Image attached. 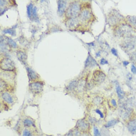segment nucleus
Returning a JSON list of instances; mask_svg holds the SVG:
<instances>
[{"instance_id": "f257e3e1", "label": "nucleus", "mask_w": 136, "mask_h": 136, "mask_svg": "<svg viewBox=\"0 0 136 136\" xmlns=\"http://www.w3.org/2000/svg\"><path fill=\"white\" fill-rule=\"evenodd\" d=\"M80 11L79 4L78 3H73L70 4L66 12V15L71 19L75 18L78 16Z\"/></svg>"}, {"instance_id": "f03ea898", "label": "nucleus", "mask_w": 136, "mask_h": 136, "mask_svg": "<svg viewBox=\"0 0 136 136\" xmlns=\"http://www.w3.org/2000/svg\"><path fill=\"white\" fill-rule=\"evenodd\" d=\"M1 67L4 71H13L15 69V64L10 59H4L1 61Z\"/></svg>"}, {"instance_id": "7ed1b4c3", "label": "nucleus", "mask_w": 136, "mask_h": 136, "mask_svg": "<svg viewBox=\"0 0 136 136\" xmlns=\"http://www.w3.org/2000/svg\"><path fill=\"white\" fill-rule=\"evenodd\" d=\"M135 43V40L133 37L129 36L122 42L121 47L126 51H130L134 49Z\"/></svg>"}, {"instance_id": "20e7f679", "label": "nucleus", "mask_w": 136, "mask_h": 136, "mask_svg": "<svg viewBox=\"0 0 136 136\" xmlns=\"http://www.w3.org/2000/svg\"><path fill=\"white\" fill-rule=\"evenodd\" d=\"M122 19V16L117 11L111 12L108 16V21L112 25H115L118 23Z\"/></svg>"}, {"instance_id": "39448f33", "label": "nucleus", "mask_w": 136, "mask_h": 136, "mask_svg": "<svg viewBox=\"0 0 136 136\" xmlns=\"http://www.w3.org/2000/svg\"><path fill=\"white\" fill-rule=\"evenodd\" d=\"M131 29L128 26L123 25L120 26L117 30L118 34L121 37H129L131 32Z\"/></svg>"}, {"instance_id": "423d86ee", "label": "nucleus", "mask_w": 136, "mask_h": 136, "mask_svg": "<svg viewBox=\"0 0 136 136\" xmlns=\"http://www.w3.org/2000/svg\"><path fill=\"white\" fill-rule=\"evenodd\" d=\"M43 85L42 83L40 82L32 83L29 85L31 91L33 93L38 94L42 91Z\"/></svg>"}, {"instance_id": "0eeeda50", "label": "nucleus", "mask_w": 136, "mask_h": 136, "mask_svg": "<svg viewBox=\"0 0 136 136\" xmlns=\"http://www.w3.org/2000/svg\"><path fill=\"white\" fill-rule=\"evenodd\" d=\"M93 74L94 80L97 82H102L105 79V74L100 70L96 71Z\"/></svg>"}, {"instance_id": "6e6552de", "label": "nucleus", "mask_w": 136, "mask_h": 136, "mask_svg": "<svg viewBox=\"0 0 136 136\" xmlns=\"http://www.w3.org/2000/svg\"><path fill=\"white\" fill-rule=\"evenodd\" d=\"M67 6V2L66 1H58V12L59 15L63 14Z\"/></svg>"}, {"instance_id": "1a4fd4ad", "label": "nucleus", "mask_w": 136, "mask_h": 136, "mask_svg": "<svg viewBox=\"0 0 136 136\" xmlns=\"http://www.w3.org/2000/svg\"><path fill=\"white\" fill-rule=\"evenodd\" d=\"M91 17V13L88 10H84L80 14V19L83 21H87L90 19Z\"/></svg>"}, {"instance_id": "9d476101", "label": "nucleus", "mask_w": 136, "mask_h": 136, "mask_svg": "<svg viewBox=\"0 0 136 136\" xmlns=\"http://www.w3.org/2000/svg\"><path fill=\"white\" fill-rule=\"evenodd\" d=\"M128 128L130 133L133 134H136V119L131 120L129 122Z\"/></svg>"}, {"instance_id": "9b49d317", "label": "nucleus", "mask_w": 136, "mask_h": 136, "mask_svg": "<svg viewBox=\"0 0 136 136\" xmlns=\"http://www.w3.org/2000/svg\"><path fill=\"white\" fill-rule=\"evenodd\" d=\"M77 127L81 130L85 131L88 127V125L84 120H80L77 123Z\"/></svg>"}, {"instance_id": "f8f14e48", "label": "nucleus", "mask_w": 136, "mask_h": 136, "mask_svg": "<svg viewBox=\"0 0 136 136\" xmlns=\"http://www.w3.org/2000/svg\"><path fill=\"white\" fill-rule=\"evenodd\" d=\"M78 25V20L75 18L70 19L66 23L67 26L68 28L71 29L77 27Z\"/></svg>"}, {"instance_id": "ddd939ff", "label": "nucleus", "mask_w": 136, "mask_h": 136, "mask_svg": "<svg viewBox=\"0 0 136 136\" xmlns=\"http://www.w3.org/2000/svg\"><path fill=\"white\" fill-rule=\"evenodd\" d=\"M97 62L96 61L94 60V58L92 57L89 54L88 58L85 61V67H93L96 65Z\"/></svg>"}, {"instance_id": "4468645a", "label": "nucleus", "mask_w": 136, "mask_h": 136, "mask_svg": "<svg viewBox=\"0 0 136 136\" xmlns=\"http://www.w3.org/2000/svg\"><path fill=\"white\" fill-rule=\"evenodd\" d=\"M17 56L20 61L23 63H25L27 59V56L25 53L21 51H18L17 52Z\"/></svg>"}, {"instance_id": "2eb2a0df", "label": "nucleus", "mask_w": 136, "mask_h": 136, "mask_svg": "<svg viewBox=\"0 0 136 136\" xmlns=\"http://www.w3.org/2000/svg\"><path fill=\"white\" fill-rule=\"evenodd\" d=\"M27 70L28 77L30 80H34L36 78L37 76L36 73L31 68L28 67L27 68Z\"/></svg>"}, {"instance_id": "dca6fc26", "label": "nucleus", "mask_w": 136, "mask_h": 136, "mask_svg": "<svg viewBox=\"0 0 136 136\" xmlns=\"http://www.w3.org/2000/svg\"><path fill=\"white\" fill-rule=\"evenodd\" d=\"M2 97L3 100L7 103L9 104L12 103L13 102L12 98L11 96L8 93H3L2 95Z\"/></svg>"}, {"instance_id": "f3484780", "label": "nucleus", "mask_w": 136, "mask_h": 136, "mask_svg": "<svg viewBox=\"0 0 136 136\" xmlns=\"http://www.w3.org/2000/svg\"><path fill=\"white\" fill-rule=\"evenodd\" d=\"M116 92L119 98L120 99H123L124 97L125 94L124 92L121 89V87L119 85H117L116 87Z\"/></svg>"}, {"instance_id": "a211bd4d", "label": "nucleus", "mask_w": 136, "mask_h": 136, "mask_svg": "<svg viewBox=\"0 0 136 136\" xmlns=\"http://www.w3.org/2000/svg\"><path fill=\"white\" fill-rule=\"evenodd\" d=\"M3 32L4 34H10L12 36H15L16 35V31L14 29V28H12L11 29H6L3 30Z\"/></svg>"}, {"instance_id": "6ab92c4d", "label": "nucleus", "mask_w": 136, "mask_h": 136, "mask_svg": "<svg viewBox=\"0 0 136 136\" xmlns=\"http://www.w3.org/2000/svg\"><path fill=\"white\" fill-rule=\"evenodd\" d=\"M33 5L32 3H30L27 6V11L28 17L30 19L31 18L32 12H33Z\"/></svg>"}, {"instance_id": "aec40b11", "label": "nucleus", "mask_w": 136, "mask_h": 136, "mask_svg": "<svg viewBox=\"0 0 136 136\" xmlns=\"http://www.w3.org/2000/svg\"><path fill=\"white\" fill-rule=\"evenodd\" d=\"M119 121L117 119H113L111 120V121H108L106 125V127L107 128H109V127L112 126H113L117 124Z\"/></svg>"}, {"instance_id": "412c9836", "label": "nucleus", "mask_w": 136, "mask_h": 136, "mask_svg": "<svg viewBox=\"0 0 136 136\" xmlns=\"http://www.w3.org/2000/svg\"><path fill=\"white\" fill-rule=\"evenodd\" d=\"M7 41L9 45H10L11 47L14 48H15L17 47V43L14 41L13 40L12 38L7 37Z\"/></svg>"}, {"instance_id": "4be33fe9", "label": "nucleus", "mask_w": 136, "mask_h": 136, "mask_svg": "<svg viewBox=\"0 0 136 136\" xmlns=\"http://www.w3.org/2000/svg\"><path fill=\"white\" fill-rule=\"evenodd\" d=\"M32 16L34 19L36 21H38V17H37V8L36 7H35L33 8Z\"/></svg>"}, {"instance_id": "5701e85b", "label": "nucleus", "mask_w": 136, "mask_h": 136, "mask_svg": "<svg viewBox=\"0 0 136 136\" xmlns=\"http://www.w3.org/2000/svg\"><path fill=\"white\" fill-rule=\"evenodd\" d=\"M128 20L130 23L134 26H136V17L133 16H129L128 17Z\"/></svg>"}, {"instance_id": "b1692460", "label": "nucleus", "mask_w": 136, "mask_h": 136, "mask_svg": "<svg viewBox=\"0 0 136 136\" xmlns=\"http://www.w3.org/2000/svg\"><path fill=\"white\" fill-rule=\"evenodd\" d=\"M77 85V81H74L70 83L68 86V89L70 90L74 89Z\"/></svg>"}, {"instance_id": "393cba45", "label": "nucleus", "mask_w": 136, "mask_h": 136, "mask_svg": "<svg viewBox=\"0 0 136 136\" xmlns=\"http://www.w3.org/2000/svg\"><path fill=\"white\" fill-rule=\"evenodd\" d=\"M24 125L26 126H30L33 124L32 121L28 119H25L24 121Z\"/></svg>"}, {"instance_id": "a878e982", "label": "nucleus", "mask_w": 136, "mask_h": 136, "mask_svg": "<svg viewBox=\"0 0 136 136\" xmlns=\"http://www.w3.org/2000/svg\"><path fill=\"white\" fill-rule=\"evenodd\" d=\"M7 84L3 80L1 79V91H3L6 88Z\"/></svg>"}, {"instance_id": "bb28decb", "label": "nucleus", "mask_w": 136, "mask_h": 136, "mask_svg": "<svg viewBox=\"0 0 136 136\" xmlns=\"http://www.w3.org/2000/svg\"><path fill=\"white\" fill-rule=\"evenodd\" d=\"M94 134L95 136H101V133L97 127L94 128Z\"/></svg>"}, {"instance_id": "cd10ccee", "label": "nucleus", "mask_w": 136, "mask_h": 136, "mask_svg": "<svg viewBox=\"0 0 136 136\" xmlns=\"http://www.w3.org/2000/svg\"><path fill=\"white\" fill-rule=\"evenodd\" d=\"M23 136H32V135L28 130H25L24 131Z\"/></svg>"}, {"instance_id": "c85d7f7f", "label": "nucleus", "mask_w": 136, "mask_h": 136, "mask_svg": "<svg viewBox=\"0 0 136 136\" xmlns=\"http://www.w3.org/2000/svg\"><path fill=\"white\" fill-rule=\"evenodd\" d=\"M100 64L101 65H104L105 64H108V62L107 61V60L105 59H104V58H103L101 60V62H100Z\"/></svg>"}, {"instance_id": "c756f323", "label": "nucleus", "mask_w": 136, "mask_h": 136, "mask_svg": "<svg viewBox=\"0 0 136 136\" xmlns=\"http://www.w3.org/2000/svg\"><path fill=\"white\" fill-rule=\"evenodd\" d=\"M96 113H97V114H98L100 115V117L102 118H103L104 117V115H103V113L101 112L99 109H96Z\"/></svg>"}, {"instance_id": "7c9ffc66", "label": "nucleus", "mask_w": 136, "mask_h": 136, "mask_svg": "<svg viewBox=\"0 0 136 136\" xmlns=\"http://www.w3.org/2000/svg\"><path fill=\"white\" fill-rule=\"evenodd\" d=\"M131 70L132 73L136 74V67L135 66H134V65H132L131 66Z\"/></svg>"}, {"instance_id": "2f4dec72", "label": "nucleus", "mask_w": 136, "mask_h": 136, "mask_svg": "<svg viewBox=\"0 0 136 136\" xmlns=\"http://www.w3.org/2000/svg\"><path fill=\"white\" fill-rule=\"evenodd\" d=\"M73 134V136H81L80 132L78 130H75Z\"/></svg>"}, {"instance_id": "473e14b6", "label": "nucleus", "mask_w": 136, "mask_h": 136, "mask_svg": "<svg viewBox=\"0 0 136 136\" xmlns=\"http://www.w3.org/2000/svg\"><path fill=\"white\" fill-rule=\"evenodd\" d=\"M111 51H112L113 54L115 56H118V53H117V50L115 49H112V50H111Z\"/></svg>"}, {"instance_id": "72a5a7b5", "label": "nucleus", "mask_w": 136, "mask_h": 136, "mask_svg": "<svg viewBox=\"0 0 136 136\" xmlns=\"http://www.w3.org/2000/svg\"><path fill=\"white\" fill-rule=\"evenodd\" d=\"M131 59L136 62V53H134L131 56Z\"/></svg>"}, {"instance_id": "f704fd0d", "label": "nucleus", "mask_w": 136, "mask_h": 136, "mask_svg": "<svg viewBox=\"0 0 136 136\" xmlns=\"http://www.w3.org/2000/svg\"><path fill=\"white\" fill-rule=\"evenodd\" d=\"M111 103H112L113 106H114V107L117 106V102H116V101H115V100H114V99L112 100V101H111Z\"/></svg>"}, {"instance_id": "c9c22d12", "label": "nucleus", "mask_w": 136, "mask_h": 136, "mask_svg": "<svg viewBox=\"0 0 136 136\" xmlns=\"http://www.w3.org/2000/svg\"><path fill=\"white\" fill-rule=\"evenodd\" d=\"M0 2H1V6H4V5H5V4H6V1H2V0H1Z\"/></svg>"}, {"instance_id": "e433bc0d", "label": "nucleus", "mask_w": 136, "mask_h": 136, "mask_svg": "<svg viewBox=\"0 0 136 136\" xmlns=\"http://www.w3.org/2000/svg\"><path fill=\"white\" fill-rule=\"evenodd\" d=\"M65 136H73V134L72 131H70L68 133H67V134Z\"/></svg>"}, {"instance_id": "4c0bfd02", "label": "nucleus", "mask_w": 136, "mask_h": 136, "mask_svg": "<svg viewBox=\"0 0 136 136\" xmlns=\"http://www.w3.org/2000/svg\"><path fill=\"white\" fill-rule=\"evenodd\" d=\"M129 64V63L128 61H124L123 62V64L124 66H126L128 65Z\"/></svg>"}, {"instance_id": "58836bf2", "label": "nucleus", "mask_w": 136, "mask_h": 136, "mask_svg": "<svg viewBox=\"0 0 136 136\" xmlns=\"http://www.w3.org/2000/svg\"><path fill=\"white\" fill-rule=\"evenodd\" d=\"M81 136H89L88 134H83V135H82Z\"/></svg>"}]
</instances>
